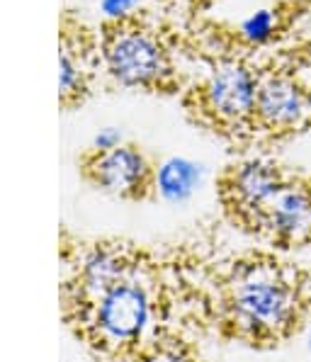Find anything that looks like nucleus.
Returning a JSON list of instances; mask_svg holds the SVG:
<instances>
[{
	"instance_id": "9b49d317",
	"label": "nucleus",
	"mask_w": 311,
	"mask_h": 362,
	"mask_svg": "<svg viewBox=\"0 0 311 362\" xmlns=\"http://www.w3.org/2000/svg\"><path fill=\"white\" fill-rule=\"evenodd\" d=\"M151 362H190V360L180 353H158Z\"/></svg>"
},
{
	"instance_id": "6e6552de",
	"label": "nucleus",
	"mask_w": 311,
	"mask_h": 362,
	"mask_svg": "<svg viewBox=\"0 0 311 362\" xmlns=\"http://www.w3.org/2000/svg\"><path fill=\"white\" fill-rule=\"evenodd\" d=\"M311 122V93L282 71L258 76L255 127L268 134H290Z\"/></svg>"
},
{
	"instance_id": "39448f33",
	"label": "nucleus",
	"mask_w": 311,
	"mask_h": 362,
	"mask_svg": "<svg viewBox=\"0 0 311 362\" xmlns=\"http://www.w3.org/2000/svg\"><path fill=\"white\" fill-rule=\"evenodd\" d=\"M83 182L127 202H143L156 194V165L134 141L90 146L78 156Z\"/></svg>"
},
{
	"instance_id": "423d86ee",
	"label": "nucleus",
	"mask_w": 311,
	"mask_h": 362,
	"mask_svg": "<svg viewBox=\"0 0 311 362\" xmlns=\"http://www.w3.org/2000/svg\"><path fill=\"white\" fill-rule=\"evenodd\" d=\"M100 30L90 27L74 10L59 18V107L74 112L95 93L102 74Z\"/></svg>"
},
{
	"instance_id": "1a4fd4ad",
	"label": "nucleus",
	"mask_w": 311,
	"mask_h": 362,
	"mask_svg": "<svg viewBox=\"0 0 311 362\" xmlns=\"http://www.w3.org/2000/svg\"><path fill=\"white\" fill-rule=\"evenodd\" d=\"M258 233L282 246H302L311 241V185L297 177L282 185L265 211Z\"/></svg>"
},
{
	"instance_id": "20e7f679",
	"label": "nucleus",
	"mask_w": 311,
	"mask_h": 362,
	"mask_svg": "<svg viewBox=\"0 0 311 362\" xmlns=\"http://www.w3.org/2000/svg\"><path fill=\"white\" fill-rule=\"evenodd\" d=\"M182 103L197 124L221 136L241 139L258 132V74L236 57L216 59L207 74L185 88Z\"/></svg>"
},
{
	"instance_id": "9d476101",
	"label": "nucleus",
	"mask_w": 311,
	"mask_h": 362,
	"mask_svg": "<svg viewBox=\"0 0 311 362\" xmlns=\"http://www.w3.org/2000/svg\"><path fill=\"white\" fill-rule=\"evenodd\" d=\"M202 182V168L187 158H168L156 165V194L165 202H187Z\"/></svg>"
},
{
	"instance_id": "f257e3e1",
	"label": "nucleus",
	"mask_w": 311,
	"mask_h": 362,
	"mask_svg": "<svg viewBox=\"0 0 311 362\" xmlns=\"http://www.w3.org/2000/svg\"><path fill=\"white\" fill-rule=\"evenodd\" d=\"M61 316L78 341L98 355L119 358L146 343L158 319V287L146 255L107 285L61 297Z\"/></svg>"
},
{
	"instance_id": "0eeeda50",
	"label": "nucleus",
	"mask_w": 311,
	"mask_h": 362,
	"mask_svg": "<svg viewBox=\"0 0 311 362\" xmlns=\"http://www.w3.org/2000/svg\"><path fill=\"white\" fill-rule=\"evenodd\" d=\"M290 180L285 170L268 158H246L231 163L219 177V199L236 224L258 233L265 211Z\"/></svg>"
},
{
	"instance_id": "f8f14e48",
	"label": "nucleus",
	"mask_w": 311,
	"mask_h": 362,
	"mask_svg": "<svg viewBox=\"0 0 311 362\" xmlns=\"http://www.w3.org/2000/svg\"><path fill=\"white\" fill-rule=\"evenodd\" d=\"M307 343H309V348H311V321H309V331H307Z\"/></svg>"
},
{
	"instance_id": "f03ea898",
	"label": "nucleus",
	"mask_w": 311,
	"mask_h": 362,
	"mask_svg": "<svg viewBox=\"0 0 311 362\" xmlns=\"http://www.w3.org/2000/svg\"><path fill=\"white\" fill-rule=\"evenodd\" d=\"M302 285L272 258L241 260L221 289V319L251 343H275L302 319Z\"/></svg>"
},
{
	"instance_id": "7ed1b4c3",
	"label": "nucleus",
	"mask_w": 311,
	"mask_h": 362,
	"mask_svg": "<svg viewBox=\"0 0 311 362\" xmlns=\"http://www.w3.org/2000/svg\"><path fill=\"white\" fill-rule=\"evenodd\" d=\"M100 49L102 74L115 86L156 95H175L185 90V78L175 59V37L158 20H102Z\"/></svg>"
}]
</instances>
